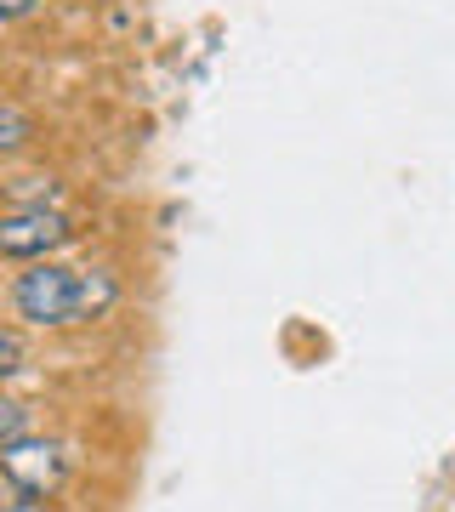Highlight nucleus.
<instances>
[{
	"label": "nucleus",
	"instance_id": "nucleus-1",
	"mask_svg": "<svg viewBox=\"0 0 455 512\" xmlns=\"http://www.w3.org/2000/svg\"><path fill=\"white\" fill-rule=\"evenodd\" d=\"M74 274H80V268H63L57 256L23 262V274L12 279V308H18L23 325L69 330L74 325Z\"/></svg>",
	"mask_w": 455,
	"mask_h": 512
},
{
	"label": "nucleus",
	"instance_id": "nucleus-2",
	"mask_svg": "<svg viewBox=\"0 0 455 512\" xmlns=\"http://www.w3.org/2000/svg\"><path fill=\"white\" fill-rule=\"evenodd\" d=\"M0 478H6V490L12 495H29V501H46V495L63 490V478H69V456H63V444L57 439H29L18 444H0Z\"/></svg>",
	"mask_w": 455,
	"mask_h": 512
},
{
	"label": "nucleus",
	"instance_id": "nucleus-3",
	"mask_svg": "<svg viewBox=\"0 0 455 512\" xmlns=\"http://www.w3.org/2000/svg\"><path fill=\"white\" fill-rule=\"evenodd\" d=\"M74 245L63 211H0V262H46Z\"/></svg>",
	"mask_w": 455,
	"mask_h": 512
},
{
	"label": "nucleus",
	"instance_id": "nucleus-4",
	"mask_svg": "<svg viewBox=\"0 0 455 512\" xmlns=\"http://www.w3.org/2000/svg\"><path fill=\"white\" fill-rule=\"evenodd\" d=\"M114 302H120V279L109 268H80L74 274V325H91V319L114 313Z\"/></svg>",
	"mask_w": 455,
	"mask_h": 512
},
{
	"label": "nucleus",
	"instance_id": "nucleus-5",
	"mask_svg": "<svg viewBox=\"0 0 455 512\" xmlns=\"http://www.w3.org/2000/svg\"><path fill=\"white\" fill-rule=\"evenodd\" d=\"M12 211H63L57 177H23V183L12 188Z\"/></svg>",
	"mask_w": 455,
	"mask_h": 512
},
{
	"label": "nucleus",
	"instance_id": "nucleus-6",
	"mask_svg": "<svg viewBox=\"0 0 455 512\" xmlns=\"http://www.w3.org/2000/svg\"><path fill=\"white\" fill-rule=\"evenodd\" d=\"M29 143H35V120L18 103H0V154H18Z\"/></svg>",
	"mask_w": 455,
	"mask_h": 512
},
{
	"label": "nucleus",
	"instance_id": "nucleus-7",
	"mask_svg": "<svg viewBox=\"0 0 455 512\" xmlns=\"http://www.w3.org/2000/svg\"><path fill=\"white\" fill-rule=\"evenodd\" d=\"M35 433V410L23 399H6L0 393V444H18V439H29Z\"/></svg>",
	"mask_w": 455,
	"mask_h": 512
},
{
	"label": "nucleus",
	"instance_id": "nucleus-8",
	"mask_svg": "<svg viewBox=\"0 0 455 512\" xmlns=\"http://www.w3.org/2000/svg\"><path fill=\"white\" fill-rule=\"evenodd\" d=\"M23 365H29V342H23V330H0V382H12Z\"/></svg>",
	"mask_w": 455,
	"mask_h": 512
},
{
	"label": "nucleus",
	"instance_id": "nucleus-9",
	"mask_svg": "<svg viewBox=\"0 0 455 512\" xmlns=\"http://www.w3.org/2000/svg\"><path fill=\"white\" fill-rule=\"evenodd\" d=\"M35 6H40V0H0V29H6V23H23Z\"/></svg>",
	"mask_w": 455,
	"mask_h": 512
},
{
	"label": "nucleus",
	"instance_id": "nucleus-10",
	"mask_svg": "<svg viewBox=\"0 0 455 512\" xmlns=\"http://www.w3.org/2000/svg\"><path fill=\"white\" fill-rule=\"evenodd\" d=\"M0 512H46L40 501H29V495H12V501H0Z\"/></svg>",
	"mask_w": 455,
	"mask_h": 512
}]
</instances>
